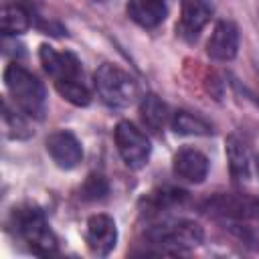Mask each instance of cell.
<instances>
[{
  "label": "cell",
  "instance_id": "cell-15",
  "mask_svg": "<svg viewBox=\"0 0 259 259\" xmlns=\"http://www.w3.org/2000/svg\"><path fill=\"white\" fill-rule=\"evenodd\" d=\"M172 130L180 136H210L212 127L202 117L188 113V111H176L172 115Z\"/></svg>",
  "mask_w": 259,
  "mask_h": 259
},
{
  "label": "cell",
  "instance_id": "cell-19",
  "mask_svg": "<svg viewBox=\"0 0 259 259\" xmlns=\"http://www.w3.org/2000/svg\"><path fill=\"white\" fill-rule=\"evenodd\" d=\"M107 190H109V186L101 174H89L79 190V196L83 200H101L107 194Z\"/></svg>",
  "mask_w": 259,
  "mask_h": 259
},
{
  "label": "cell",
  "instance_id": "cell-4",
  "mask_svg": "<svg viewBox=\"0 0 259 259\" xmlns=\"http://www.w3.org/2000/svg\"><path fill=\"white\" fill-rule=\"evenodd\" d=\"M154 245L168 247L172 251L194 249L202 243V229L198 223L192 221H178L172 225H158L148 233Z\"/></svg>",
  "mask_w": 259,
  "mask_h": 259
},
{
  "label": "cell",
  "instance_id": "cell-2",
  "mask_svg": "<svg viewBox=\"0 0 259 259\" xmlns=\"http://www.w3.org/2000/svg\"><path fill=\"white\" fill-rule=\"evenodd\" d=\"M12 227L28 243L32 253L47 257L57 251V239L49 229L45 214L36 206L16 208L12 212Z\"/></svg>",
  "mask_w": 259,
  "mask_h": 259
},
{
  "label": "cell",
  "instance_id": "cell-5",
  "mask_svg": "<svg viewBox=\"0 0 259 259\" xmlns=\"http://www.w3.org/2000/svg\"><path fill=\"white\" fill-rule=\"evenodd\" d=\"M113 138H115V146L117 152L121 156V160L125 162L127 168H142L148 158H150V142L148 138L130 121H119L113 130Z\"/></svg>",
  "mask_w": 259,
  "mask_h": 259
},
{
  "label": "cell",
  "instance_id": "cell-13",
  "mask_svg": "<svg viewBox=\"0 0 259 259\" xmlns=\"http://www.w3.org/2000/svg\"><path fill=\"white\" fill-rule=\"evenodd\" d=\"M227 160H229V170L235 180H245L249 176V150L245 142L237 136L227 138Z\"/></svg>",
  "mask_w": 259,
  "mask_h": 259
},
{
  "label": "cell",
  "instance_id": "cell-8",
  "mask_svg": "<svg viewBox=\"0 0 259 259\" xmlns=\"http://www.w3.org/2000/svg\"><path fill=\"white\" fill-rule=\"evenodd\" d=\"M87 245L95 255H109L117 243V227L109 214H93L87 221Z\"/></svg>",
  "mask_w": 259,
  "mask_h": 259
},
{
  "label": "cell",
  "instance_id": "cell-3",
  "mask_svg": "<svg viewBox=\"0 0 259 259\" xmlns=\"http://www.w3.org/2000/svg\"><path fill=\"white\" fill-rule=\"evenodd\" d=\"M95 89L109 107H127L138 95L136 81L125 71L109 63H103L95 71Z\"/></svg>",
  "mask_w": 259,
  "mask_h": 259
},
{
  "label": "cell",
  "instance_id": "cell-14",
  "mask_svg": "<svg viewBox=\"0 0 259 259\" xmlns=\"http://www.w3.org/2000/svg\"><path fill=\"white\" fill-rule=\"evenodd\" d=\"M140 113H142L144 123H146L150 130H154V132H160V130L166 125V121H168V107H166V103H164L158 95H154V93L144 95V99H142V103H140Z\"/></svg>",
  "mask_w": 259,
  "mask_h": 259
},
{
  "label": "cell",
  "instance_id": "cell-10",
  "mask_svg": "<svg viewBox=\"0 0 259 259\" xmlns=\"http://www.w3.org/2000/svg\"><path fill=\"white\" fill-rule=\"evenodd\" d=\"M239 49V30L231 20H221L217 22L208 42H206V53L214 61H231L235 59Z\"/></svg>",
  "mask_w": 259,
  "mask_h": 259
},
{
  "label": "cell",
  "instance_id": "cell-17",
  "mask_svg": "<svg viewBox=\"0 0 259 259\" xmlns=\"http://www.w3.org/2000/svg\"><path fill=\"white\" fill-rule=\"evenodd\" d=\"M55 87H57V91H59V95L63 97V99H67L69 103H73V105H89V101H91V93H89V89L83 85V81L81 79H71V81H59V83H55Z\"/></svg>",
  "mask_w": 259,
  "mask_h": 259
},
{
  "label": "cell",
  "instance_id": "cell-18",
  "mask_svg": "<svg viewBox=\"0 0 259 259\" xmlns=\"http://www.w3.org/2000/svg\"><path fill=\"white\" fill-rule=\"evenodd\" d=\"M2 119H4V130H6L8 138L22 140V138H28V136H30V130H28L26 121H24L18 113H12V111H10V107H8V103H4Z\"/></svg>",
  "mask_w": 259,
  "mask_h": 259
},
{
  "label": "cell",
  "instance_id": "cell-11",
  "mask_svg": "<svg viewBox=\"0 0 259 259\" xmlns=\"http://www.w3.org/2000/svg\"><path fill=\"white\" fill-rule=\"evenodd\" d=\"M174 174L186 182L198 184L208 174V158L194 148H182L174 156Z\"/></svg>",
  "mask_w": 259,
  "mask_h": 259
},
{
  "label": "cell",
  "instance_id": "cell-20",
  "mask_svg": "<svg viewBox=\"0 0 259 259\" xmlns=\"http://www.w3.org/2000/svg\"><path fill=\"white\" fill-rule=\"evenodd\" d=\"M255 164H257V174H259V156H257V162Z\"/></svg>",
  "mask_w": 259,
  "mask_h": 259
},
{
  "label": "cell",
  "instance_id": "cell-12",
  "mask_svg": "<svg viewBox=\"0 0 259 259\" xmlns=\"http://www.w3.org/2000/svg\"><path fill=\"white\" fill-rule=\"evenodd\" d=\"M166 4L164 0H130L127 2V16L140 24L142 28H156L166 18Z\"/></svg>",
  "mask_w": 259,
  "mask_h": 259
},
{
  "label": "cell",
  "instance_id": "cell-1",
  "mask_svg": "<svg viewBox=\"0 0 259 259\" xmlns=\"http://www.w3.org/2000/svg\"><path fill=\"white\" fill-rule=\"evenodd\" d=\"M4 85L18 109L34 119H42L47 113V93L42 83L30 71L18 63H10L4 69Z\"/></svg>",
  "mask_w": 259,
  "mask_h": 259
},
{
  "label": "cell",
  "instance_id": "cell-16",
  "mask_svg": "<svg viewBox=\"0 0 259 259\" xmlns=\"http://www.w3.org/2000/svg\"><path fill=\"white\" fill-rule=\"evenodd\" d=\"M0 26H2L4 34H22V32H26L30 28V14L20 4L4 6Z\"/></svg>",
  "mask_w": 259,
  "mask_h": 259
},
{
  "label": "cell",
  "instance_id": "cell-6",
  "mask_svg": "<svg viewBox=\"0 0 259 259\" xmlns=\"http://www.w3.org/2000/svg\"><path fill=\"white\" fill-rule=\"evenodd\" d=\"M38 57H40L42 69L53 77L55 83L81 79V63L73 53H67V51L59 53L49 45H40Z\"/></svg>",
  "mask_w": 259,
  "mask_h": 259
},
{
  "label": "cell",
  "instance_id": "cell-9",
  "mask_svg": "<svg viewBox=\"0 0 259 259\" xmlns=\"http://www.w3.org/2000/svg\"><path fill=\"white\" fill-rule=\"evenodd\" d=\"M214 12L212 0H184L182 2V12H180V24L178 32L184 38H196L198 32L206 26Z\"/></svg>",
  "mask_w": 259,
  "mask_h": 259
},
{
  "label": "cell",
  "instance_id": "cell-7",
  "mask_svg": "<svg viewBox=\"0 0 259 259\" xmlns=\"http://www.w3.org/2000/svg\"><path fill=\"white\" fill-rule=\"evenodd\" d=\"M47 152L53 158V162L63 170H71L83 160V148L79 140L75 138V134L67 130L53 132L47 138Z\"/></svg>",
  "mask_w": 259,
  "mask_h": 259
}]
</instances>
